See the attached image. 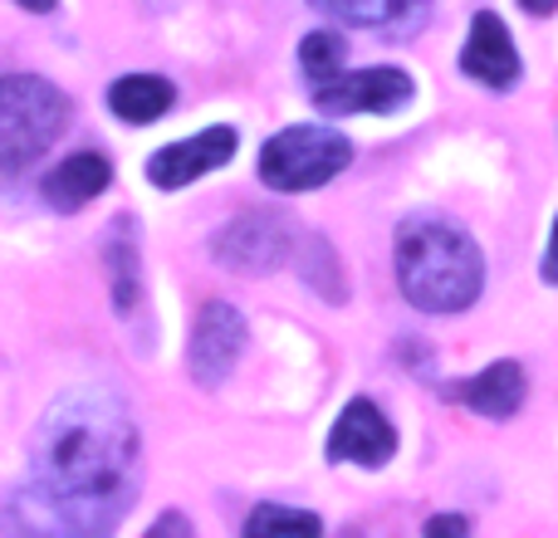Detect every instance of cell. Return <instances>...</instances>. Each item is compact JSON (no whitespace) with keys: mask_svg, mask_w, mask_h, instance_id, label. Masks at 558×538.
I'll list each match as a JSON object with an SVG mask.
<instances>
[{"mask_svg":"<svg viewBox=\"0 0 558 538\" xmlns=\"http://www.w3.org/2000/svg\"><path fill=\"white\" fill-rule=\"evenodd\" d=\"M143 445L128 402L108 387H74L39 416L29 480L0 524L15 534H108L128 519L143 475Z\"/></svg>","mask_w":558,"mask_h":538,"instance_id":"1","label":"cell"},{"mask_svg":"<svg viewBox=\"0 0 558 538\" xmlns=\"http://www.w3.org/2000/svg\"><path fill=\"white\" fill-rule=\"evenodd\" d=\"M397 284L422 314H461L481 298L485 260L461 225L441 216H412L397 225Z\"/></svg>","mask_w":558,"mask_h":538,"instance_id":"2","label":"cell"},{"mask_svg":"<svg viewBox=\"0 0 558 538\" xmlns=\"http://www.w3.org/2000/svg\"><path fill=\"white\" fill-rule=\"evenodd\" d=\"M69 123V98L39 74L0 78V172H29Z\"/></svg>","mask_w":558,"mask_h":538,"instance_id":"3","label":"cell"},{"mask_svg":"<svg viewBox=\"0 0 558 538\" xmlns=\"http://www.w3.org/2000/svg\"><path fill=\"white\" fill-rule=\"evenodd\" d=\"M348 162H353V147L333 127H284L260 152V182L275 192H314L333 182Z\"/></svg>","mask_w":558,"mask_h":538,"instance_id":"4","label":"cell"},{"mask_svg":"<svg viewBox=\"0 0 558 538\" xmlns=\"http://www.w3.org/2000/svg\"><path fill=\"white\" fill-rule=\"evenodd\" d=\"M289 245H294V235H289L284 216L245 211L211 241V255L235 274H270L289 260Z\"/></svg>","mask_w":558,"mask_h":538,"instance_id":"5","label":"cell"},{"mask_svg":"<svg viewBox=\"0 0 558 538\" xmlns=\"http://www.w3.org/2000/svg\"><path fill=\"white\" fill-rule=\"evenodd\" d=\"M245 353V318L241 308H231L226 298H211V304L196 314L192 343H186V367L202 387H221L231 377V367L241 363Z\"/></svg>","mask_w":558,"mask_h":538,"instance_id":"6","label":"cell"},{"mask_svg":"<svg viewBox=\"0 0 558 538\" xmlns=\"http://www.w3.org/2000/svg\"><path fill=\"white\" fill-rule=\"evenodd\" d=\"M412 98V78L402 69H357L338 74L314 88V103L324 113H392Z\"/></svg>","mask_w":558,"mask_h":538,"instance_id":"7","label":"cell"},{"mask_svg":"<svg viewBox=\"0 0 558 538\" xmlns=\"http://www.w3.org/2000/svg\"><path fill=\"white\" fill-rule=\"evenodd\" d=\"M392 451H397L392 421L367 396H353L343 406V416L333 421V431H328V461H353L363 470H383L392 461Z\"/></svg>","mask_w":558,"mask_h":538,"instance_id":"8","label":"cell"},{"mask_svg":"<svg viewBox=\"0 0 558 538\" xmlns=\"http://www.w3.org/2000/svg\"><path fill=\"white\" fill-rule=\"evenodd\" d=\"M235 157V127H206L196 137H182V143H167L162 152L147 157V176L162 192H177V186H192L196 176L216 172Z\"/></svg>","mask_w":558,"mask_h":538,"instance_id":"9","label":"cell"},{"mask_svg":"<svg viewBox=\"0 0 558 538\" xmlns=\"http://www.w3.org/2000/svg\"><path fill=\"white\" fill-rule=\"evenodd\" d=\"M461 69L485 88L520 84V54H514V39H510V29H505L500 15L471 20V39H465V49H461Z\"/></svg>","mask_w":558,"mask_h":538,"instance_id":"10","label":"cell"},{"mask_svg":"<svg viewBox=\"0 0 558 538\" xmlns=\"http://www.w3.org/2000/svg\"><path fill=\"white\" fill-rule=\"evenodd\" d=\"M314 10L338 20V25H363L377 35H412L426 25L432 0H314Z\"/></svg>","mask_w":558,"mask_h":538,"instance_id":"11","label":"cell"},{"mask_svg":"<svg viewBox=\"0 0 558 538\" xmlns=\"http://www.w3.org/2000/svg\"><path fill=\"white\" fill-rule=\"evenodd\" d=\"M108 182H113V167H108V157L98 152H74L64 157V162L54 167V172L39 182V192H45V201L54 206V211H84L94 196L108 192Z\"/></svg>","mask_w":558,"mask_h":538,"instance_id":"12","label":"cell"},{"mask_svg":"<svg viewBox=\"0 0 558 538\" xmlns=\"http://www.w3.org/2000/svg\"><path fill=\"white\" fill-rule=\"evenodd\" d=\"M451 396L465 402L471 412L490 416V421H505V416H514L524 406V367L520 363H490L485 372L465 377Z\"/></svg>","mask_w":558,"mask_h":538,"instance_id":"13","label":"cell"},{"mask_svg":"<svg viewBox=\"0 0 558 538\" xmlns=\"http://www.w3.org/2000/svg\"><path fill=\"white\" fill-rule=\"evenodd\" d=\"M172 103H177V88L157 74H128L108 88V108H113V118H123V123H133V127L167 118Z\"/></svg>","mask_w":558,"mask_h":538,"instance_id":"14","label":"cell"},{"mask_svg":"<svg viewBox=\"0 0 558 538\" xmlns=\"http://www.w3.org/2000/svg\"><path fill=\"white\" fill-rule=\"evenodd\" d=\"M348 64V39L338 35V29H314V35H304V45H299V69H304L308 84H328V78H338Z\"/></svg>","mask_w":558,"mask_h":538,"instance_id":"15","label":"cell"},{"mask_svg":"<svg viewBox=\"0 0 558 538\" xmlns=\"http://www.w3.org/2000/svg\"><path fill=\"white\" fill-rule=\"evenodd\" d=\"M108 274H113L118 314H133L143 284H137V245H133V231H128V225H118V231L108 235Z\"/></svg>","mask_w":558,"mask_h":538,"instance_id":"16","label":"cell"},{"mask_svg":"<svg viewBox=\"0 0 558 538\" xmlns=\"http://www.w3.org/2000/svg\"><path fill=\"white\" fill-rule=\"evenodd\" d=\"M245 534L255 538H270V534H324V524H318V514L308 510H289V504H260V510H251V519H245Z\"/></svg>","mask_w":558,"mask_h":538,"instance_id":"17","label":"cell"},{"mask_svg":"<svg viewBox=\"0 0 558 538\" xmlns=\"http://www.w3.org/2000/svg\"><path fill=\"white\" fill-rule=\"evenodd\" d=\"M465 529H471L465 514H436V519L426 524V534H465Z\"/></svg>","mask_w":558,"mask_h":538,"instance_id":"18","label":"cell"},{"mask_svg":"<svg viewBox=\"0 0 558 538\" xmlns=\"http://www.w3.org/2000/svg\"><path fill=\"white\" fill-rule=\"evenodd\" d=\"M544 279L558 284V216H554V235H549V255H544Z\"/></svg>","mask_w":558,"mask_h":538,"instance_id":"19","label":"cell"},{"mask_svg":"<svg viewBox=\"0 0 558 538\" xmlns=\"http://www.w3.org/2000/svg\"><path fill=\"white\" fill-rule=\"evenodd\" d=\"M153 534H192V524H186L182 514H162V519L153 524Z\"/></svg>","mask_w":558,"mask_h":538,"instance_id":"20","label":"cell"},{"mask_svg":"<svg viewBox=\"0 0 558 538\" xmlns=\"http://www.w3.org/2000/svg\"><path fill=\"white\" fill-rule=\"evenodd\" d=\"M520 5L530 10V15H539V20H544V15H554V10H558V0H520Z\"/></svg>","mask_w":558,"mask_h":538,"instance_id":"21","label":"cell"},{"mask_svg":"<svg viewBox=\"0 0 558 538\" xmlns=\"http://www.w3.org/2000/svg\"><path fill=\"white\" fill-rule=\"evenodd\" d=\"M15 5H25V10H35V15H45V10H54L59 0H15Z\"/></svg>","mask_w":558,"mask_h":538,"instance_id":"22","label":"cell"}]
</instances>
